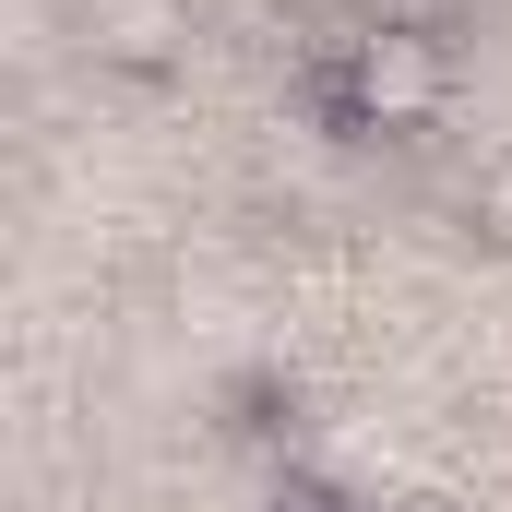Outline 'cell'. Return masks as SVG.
Wrapping results in <instances>:
<instances>
[{"instance_id": "cell-1", "label": "cell", "mask_w": 512, "mask_h": 512, "mask_svg": "<svg viewBox=\"0 0 512 512\" xmlns=\"http://www.w3.org/2000/svg\"><path fill=\"white\" fill-rule=\"evenodd\" d=\"M441 108H453V60H441L429 24H370V36L346 48V120H370V131H429Z\"/></svg>"}, {"instance_id": "cell-2", "label": "cell", "mask_w": 512, "mask_h": 512, "mask_svg": "<svg viewBox=\"0 0 512 512\" xmlns=\"http://www.w3.org/2000/svg\"><path fill=\"white\" fill-rule=\"evenodd\" d=\"M84 48L131 84H155L191 60V0H84Z\"/></svg>"}, {"instance_id": "cell-3", "label": "cell", "mask_w": 512, "mask_h": 512, "mask_svg": "<svg viewBox=\"0 0 512 512\" xmlns=\"http://www.w3.org/2000/svg\"><path fill=\"white\" fill-rule=\"evenodd\" d=\"M465 215H477V239H489V251H512V143L489 155V167H477V191H465Z\"/></svg>"}]
</instances>
